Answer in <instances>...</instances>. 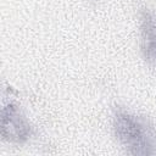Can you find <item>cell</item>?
I'll list each match as a JSON object with an SVG mask.
<instances>
[{
	"instance_id": "7a4b0ae2",
	"label": "cell",
	"mask_w": 156,
	"mask_h": 156,
	"mask_svg": "<svg viewBox=\"0 0 156 156\" xmlns=\"http://www.w3.org/2000/svg\"><path fill=\"white\" fill-rule=\"evenodd\" d=\"M34 134V129L18 104L10 101L1 110V136L16 144H23Z\"/></svg>"
},
{
	"instance_id": "3957f363",
	"label": "cell",
	"mask_w": 156,
	"mask_h": 156,
	"mask_svg": "<svg viewBox=\"0 0 156 156\" xmlns=\"http://www.w3.org/2000/svg\"><path fill=\"white\" fill-rule=\"evenodd\" d=\"M140 32L143 56L151 67L156 68V18L146 9L140 11Z\"/></svg>"
},
{
	"instance_id": "6da1fadb",
	"label": "cell",
	"mask_w": 156,
	"mask_h": 156,
	"mask_svg": "<svg viewBox=\"0 0 156 156\" xmlns=\"http://www.w3.org/2000/svg\"><path fill=\"white\" fill-rule=\"evenodd\" d=\"M112 126L115 136L128 154L156 155V127L146 117L116 107Z\"/></svg>"
}]
</instances>
